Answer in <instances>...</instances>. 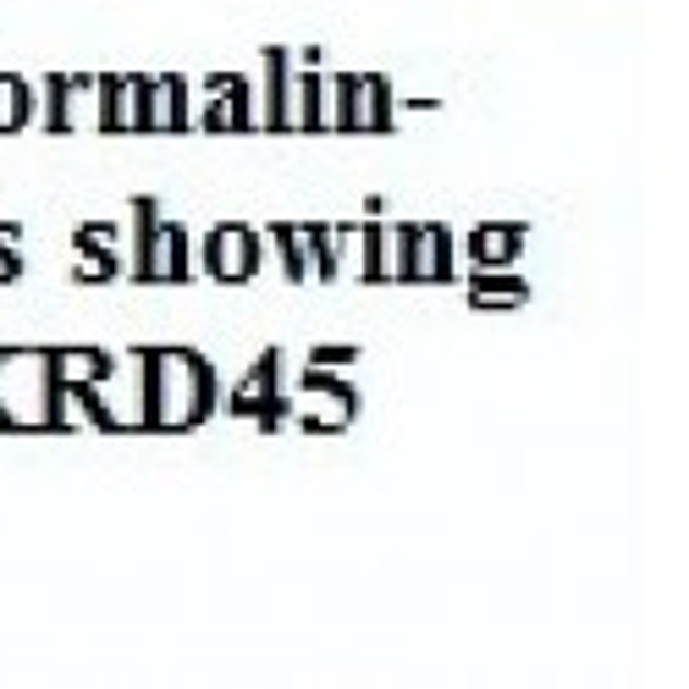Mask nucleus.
Returning a JSON list of instances; mask_svg holds the SVG:
<instances>
[{
    "label": "nucleus",
    "mask_w": 689,
    "mask_h": 689,
    "mask_svg": "<svg viewBox=\"0 0 689 689\" xmlns=\"http://www.w3.org/2000/svg\"><path fill=\"white\" fill-rule=\"evenodd\" d=\"M210 266H216V276H226V282H237V276H248L254 271V243H248V232H216L210 237Z\"/></svg>",
    "instance_id": "nucleus-1"
},
{
    "label": "nucleus",
    "mask_w": 689,
    "mask_h": 689,
    "mask_svg": "<svg viewBox=\"0 0 689 689\" xmlns=\"http://www.w3.org/2000/svg\"><path fill=\"white\" fill-rule=\"evenodd\" d=\"M513 243H519V232H513V226H485L475 237V254L485 266H496V260H507V254H513Z\"/></svg>",
    "instance_id": "nucleus-2"
},
{
    "label": "nucleus",
    "mask_w": 689,
    "mask_h": 689,
    "mask_svg": "<svg viewBox=\"0 0 689 689\" xmlns=\"http://www.w3.org/2000/svg\"><path fill=\"white\" fill-rule=\"evenodd\" d=\"M28 89H23V83H12V77H0V127H12V122H23L28 111Z\"/></svg>",
    "instance_id": "nucleus-3"
}]
</instances>
